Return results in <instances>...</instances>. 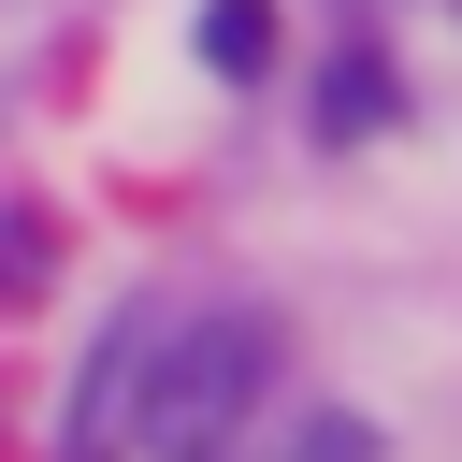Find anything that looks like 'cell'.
I'll use <instances>...</instances> for the list:
<instances>
[{"instance_id":"6da1fadb","label":"cell","mask_w":462,"mask_h":462,"mask_svg":"<svg viewBox=\"0 0 462 462\" xmlns=\"http://www.w3.org/2000/svg\"><path fill=\"white\" fill-rule=\"evenodd\" d=\"M245 390H260V332H202V346L173 361V390H159V433H173V448H202Z\"/></svg>"},{"instance_id":"7a4b0ae2","label":"cell","mask_w":462,"mask_h":462,"mask_svg":"<svg viewBox=\"0 0 462 462\" xmlns=\"http://www.w3.org/2000/svg\"><path fill=\"white\" fill-rule=\"evenodd\" d=\"M202 58L217 72H260L274 58V0H202Z\"/></svg>"},{"instance_id":"3957f363","label":"cell","mask_w":462,"mask_h":462,"mask_svg":"<svg viewBox=\"0 0 462 462\" xmlns=\"http://www.w3.org/2000/svg\"><path fill=\"white\" fill-rule=\"evenodd\" d=\"M318 101H332V130H390V72H375V58H332Z\"/></svg>"}]
</instances>
